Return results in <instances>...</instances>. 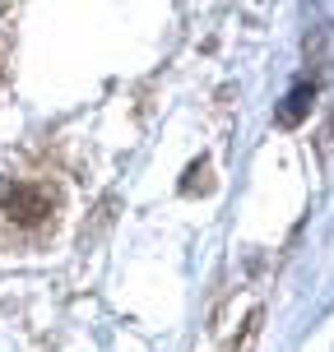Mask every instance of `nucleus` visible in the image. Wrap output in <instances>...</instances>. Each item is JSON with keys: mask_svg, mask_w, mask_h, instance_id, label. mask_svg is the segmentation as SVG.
<instances>
[{"mask_svg": "<svg viewBox=\"0 0 334 352\" xmlns=\"http://www.w3.org/2000/svg\"><path fill=\"white\" fill-rule=\"evenodd\" d=\"M0 218L19 232H42L56 218V190L42 181H0Z\"/></svg>", "mask_w": 334, "mask_h": 352, "instance_id": "nucleus-1", "label": "nucleus"}, {"mask_svg": "<svg viewBox=\"0 0 334 352\" xmlns=\"http://www.w3.org/2000/svg\"><path fill=\"white\" fill-rule=\"evenodd\" d=\"M311 93H316L311 84H298V88H293V93L283 98V107H279V125H298L302 116H306V107H311Z\"/></svg>", "mask_w": 334, "mask_h": 352, "instance_id": "nucleus-2", "label": "nucleus"}]
</instances>
